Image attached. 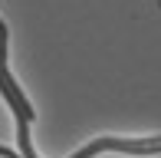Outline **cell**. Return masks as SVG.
<instances>
[{"instance_id":"1","label":"cell","mask_w":161,"mask_h":158,"mask_svg":"<svg viewBox=\"0 0 161 158\" xmlns=\"http://www.w3.org/2000/svg\"><path fill=\"white\" fill-rule=\"evenodd\" d=\"M96 152H131V155H155L161 152V135L158 138H99L92 145H86L82 152L72 158H92Z\"/></svg>"},{"instance_id":"2","label":"cell","mask_w":161,"mask_h":158,"mask_svg":"<svg viewBox=\"0 0 161 158\" xmlns=\"http://www.w3.org/2000/svg\"><path fill=\"white\" fill-rule=\"evenodd\" d=\"M0 158H20V155H13L10 148H0Z\"/></svg>"}]
</instances>
